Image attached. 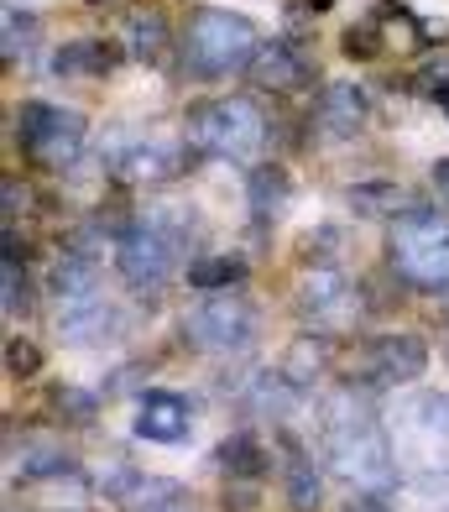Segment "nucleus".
<instances>
[{
    "instance_id": "nucleus-4",
    "label": "nucleus",
    "mask_w": 449,
    "mask_h": 512,
    "mask_svg": "<svg viewBox=\"0 0 449 512\" xmlns=\"http://www.w3.org/2000/svg\"><path fill=\"white\" fill-rule=\"evenodd\" d=\"M183 136L209 157H251L267 136V121L251 100L230 95V100H204V105L188 110Z\"/></svg>"
},
{
    "instance_id": "nucleus-29",
    "label": "nucleus",
    "mask_w": 449,
    "mask_h": 512,
    "mask_svg": "<svg viewBox=\"0 0 449 512\" xmlns=\"http://www.w3.org/2000/svg\"><path fill=\"white\" fill-rule=\"evenodd\" d=\"M37 366H42V351H37V345H32V340H21V335H11V340H6V371H11V377H16V382H27Z\"/></svg>"
},
{
    "instance_id": "nucleus-11",
    "label": "nucleus",
    "mask_w": 449,
    "mask_h": 512,
    "mask_svg": "<svg viewBox=\"0 0 449 512\" xmlns=\"http://www.w3.org/2000/svg\"><path fill=\"white\" fill-rule=\"evenodd\" d=\"M136 434L152 445H178V439H188V403L178 392H147L136 408Z\"/></svg>"
},
{
    "instance_id": "nucleus-28",
    "label": "nucleus",
    "mask_w": 449,
    "mask_h": 512,
    "mask_svg": "<svg viewBox=\"0 0 449 512\" xmlns=\"http://www.w3.org/2000/svg\"><path fill=\"white\" fill-rule=\"evenodd\" d=\"M382 48H387V32H382V21H376V16H366L361 27L345 32V53L350 58H376Z\"/></svg>"
},
{
    "instance_id": "nucleus-24",
    "label": "nucleus",
    "mask_w": 449,
    "mask_h": 512,
    "mask_svg": "<svg viewBox=\"0 0 449 512\" xmlns=\"http://www.w3.org/2000/svg\"><path fill=\"white\" fill-rule=\"evenodd\" d=\"M162 48H168V27H162V16H131V58L157 63Z\"/></svg>"
},
{
    "instance_id": "nucleus-2",
    "label": "nucleus",
    "mask_w": 449,
    "mask_h": 512,
    "mask_svg": "<svg viewBox=\"0 0 449 512\" xmlns=\"http://www.w3.org/2000/svg\"><path fill=\"white\" fill-rule=\"evenodd\" d=\"M256 48H262V42H256V27L246 16L204 6V11H194V21H188L183 63H188V74H199V79H225V74H235V68H251Z\"/></svg>"
},
{
    "instance_id": "nucleus-3",
    "label": "nucleus",
    "mask_w": 449,
    "mask_h": 512,
    "mask_svg": "<svg viewBox=\"0 0 449 512\" xmlns=\"http://www.w3.org/2000/svg\"><path fill=\"white\" fill-rule=\"evenodd\" d=\"M173 215H178V209H147V215H141L121 236V246H115L121 277H126L131 288H141V293L162 288L173 277V267H178V251H183L188 225L173 220Z\"/></svg>"
},
{
    "instance_id": "nucleus-22",
    "label": "nucleus",
    "mask_w": 449,
    "mask_h": 512,
    "mask_svg": "<svg viewBox=\"0 0 449 512\" xmlns=\"http://www.w3.org/2000/svg\"><path fill=\"white\" fill-rule=\"evenodd\" d=\"M53 293H58V304L94 293V262H89V256H79V251H74V256H63L58 272H53Z\"/></svg>"
},
{
    "instance_id": "nucleus-25",
    "label": "nucleus",
    "mask_w": 449,
    "mask_h": 512,
    "mask_svg": "<svg viewBox=\"0 0 449 512\" xmlns=\"http://www.w3.org/2000/svg\"><path fill=\"white\" fill-rule=\"evenodd\" d=\"M350 204H356V215H397L403 189L397 183H361V189H350Z\"/></svg>"
},
{
    "instance_id": "nucleus-9",
    "label": "nucleus",
    "mask_w": 449,
    "mask_h": 512,
    "mask_svg": "<svg viewBox=\"0 0 449 512\" xmlns=\"http://www.w3.org/2000/svg\"><path fill=\"white\" fill-rule=\"evenodd\" d=\"M423 366H429V345L418 335H382V340H371V351H366V371H371L376 387L418 382Z\"/></svg>"
},
{
    "instance_id": "nucleus-14",
    "label": "nucleus",
    "mask_w": 449,
    "mask_h": 512,
    "mask_svg": "<svg viewBox=\"0 0 449 512\" xmlns=\"http://www.w3.org/2000/svg\"><path fill=\"white\" fill-rule=\"evenodd\" d=\"M366 121V95L356 84H329L319 95V126L329 136H356Z\"/></svg>"
},
{
    "instance_id": "nucleus-15",
    "label": "nucleus",
    "mask_w": 449,
    "mask_h": 512,
    "mask_svg": "<svg viewBox=\"0 0 449 512\" xmlns=\"http://www.w3.org/2000/svg\"><path fill=\"white\" fill-rule=\"evenodd\" d=\"M267 465H272V455L262 450V439L246 434V429L230 434L225 445H220V471H225L230 481H262Z\"/></svg>"
},
{
    "instance_id": "nucleus-10",
    "label": "nucleus",
    "mask_w": 449,
    "mask_h": 512,
    "mask_svg": "<svg viewBox=\"0 0 449 512\" xmlns=\"http://www.w3.org/2000/svg\"><path fill=\"white\" fill-rule=\"evenodd\" d=\"M251 84L256 89H272V95H293V89H303L314 79V63L303 58L298 48H288V42H267V48H256L251 58Z\"/></svg>"
},
{
    "instance_id": "nucleus-18",
    "label": "nucleus",
    "mask_w": 449,
    "mask_h": 512,
    "mask_svg": "<svg viewBox=\"0 0 449 512\" xmlns=\"http://www.w3.org/2000/svg\"><path fill=\"white\" fill-rule=\"evenodd\" d=\"M32 512H89V486H84V476H79V471L53 476V481L42 486V497H37Z\"/></svg>"
},
{
    "instance_id": "nucleus-21",
    "label": "nucleus",
    "mask_w": 449,
    "mask_h": 512,
    "mask_svg": "<svg viewBox=\"0 0 449 512\" xmlns=\"http://www.w3.org/2000/svg\"><path fill=\"white\" fill-rule=\"evenodd\" d=\"M178 168H183V157H178V152H168V147H141V152H131V157L121 162V173H126V178H136V183L173 178Z\"/></svg>"
},
{
    "instance_id": "nucleus-5",
    "label": "nucleus",
    "mask_w": 449,
    "mask_h": 512,
    "mask_svg": "<svg viewBox=\"0 0 449 512\" xmlns=\"http://www.w3.org/2000/svg\"><path fill=\"white\" fill-rule=\"evenodd\" d=\"M392 267L418 288H444L449 283V220L434 209H413L392 230Z\"/></svg>"
},
{
    "instance_id": "nucleus-1",
    "label": "nucleus",
    "mask_w": 449,
    "mask_h": 512,
    "mask_svg": "<svg viewBox=\"0 0 449 512\" xmlns=\"http://www.w3.org/2000/svg\"><path fill=\"white\" fill-rule=\"evenodd\" d=\"M324 455L329 465L366 486V492H382L392 481V450H387V434H382V418H376L371 398L356 387H340L324 398Z\"/></svg>"
},
{
    "instance_id": "nucleus-34",
    "label": "nucleus",
    "mask_w": 449,
    "mask_h": 512,
    "mask_svg": "<svg viewBox=\"0 0 449 512\" xmlns=\"http://www.w3.org/2000/svg\"><path fill=\"white\" fill-rule=\"evenodd\" d=\"M434 183L449 194V157H439V162H434Z\"/></svg>"
},
{
    "instance_id": "nucleus-12",
    "label": "nucleus",
    "mask_w": 449,
    "mask_h": 512,
    "mask_svg": "<svg viewBox=\"0 0 449 512\" xmlns=\"http://www.w3.org/2000/svg\"><path fill=\"white\" fill-rule=\"evenodd\" d=\"M58 330H63L68 345H100L115 330V309L105 304L100 293L68 298V304H58Z\"/></svg>"
},
{
    "instance_id": "nucleus-35",
    "label": "nucleus",
    "mask_w": 449,
    "mask_h": 512,
    "mask_svg": "<svg viewBox=\"0 0 449 512\" xmlns=\"http://www.w3.org/2000/svg\"><path fill=\"white\" fill-rule=\"evenodd\" d=\"M345 512H387V507H382V502H376V497H361V502H350Z\"/></svg>"
},
{
    "instance_id": "nucleus-13",
    "label": "nucleus",
    "mask_w": 449,
    "mask_h": 512,
    "mask_svg": "<svg viewBox=\"0 0 449 512\" xmlns=\"http://www.w3.org/2000/svg\"><path fill=\"white\" fill-rule=\"evenodd\" d=\"M403 439H413V445L423 450H449V398L444 392H423V398H413L403 408Z\"/></svg>"
},
{
    "instance_id": "nucleus-27",
    "label": "nucleus",
    "mask_w": 449,
    "mask_h": 512,
    "mask_svg": "<svg viewBox=\"0 0 449 512\" xmlns=\"http://www.w3.org/2000/svg\"><path fill=\"white\" fill-rule=\"evenodd\" d=\"M0 283H6V319H27L32 314V293H27V277H21V256H6Z\"/></svg>"
},
{
    "instance_id": "nucleus-20",
    "label": "nucleus",
    "mask_w": 449,
    "mask_h": 512,
    "mask_svg": "<svg viewBox=\"0 0 449 512\" xmlns=\"http://www.w3.org/2000/svg\"><path fill=\"white\" fill-rule=\"evenodd\" d=\"M110 63H115V53L105 42H68L53 58V74H110Z\"/></svg>"
},
{
    "instance_id": "nucleus-6",
    "label": "nucleus",
    "mask_w": 449,
    "mask_h": 512,
    "mask_svg": "<svg viewBox=\"0 0 449 512\" xmlns=\"http://www.w3.org/2000/svg\"><path fill=\"white\" fill-rule=\"evenodd\" d=\"M16 142L37 168L47 173H63L68 162L84 152V115L79 110H63V105H21L16 110Z\"/></svg>"
},
{
    "instance_id": "nucleus-26",
    "label": "nucleus",
    "mask_w": 449,
    "mask_h": 512,
    "mask_svg": "<svg viewBox=\"0 0 449 512\" xmlns=\"http://www.w3.org/2000/svg\"><path fill=\"white\" fill-rule=\"evenodd\" d=\"M282 199H288V173L282 168H256L251 173V204L267 215V209H282Z\"/></svg>"
},
{
    "instance_id": "nucleus-32",
    "label": "nucleus",
    "mask_w": 449,
    "mask_h": 512,
    "mask_svg": "<svg viewBox=\"0 0 449 512\" xmlns=\"http://www.w3.org/2000/svg\"><path fill=\"white\" fill-rule=\"evenodd\" d=\"M324 11H329V0H293L288 21H309V16H324Z\"/></svg>"
},
{
    "instance_id": "nucleus-30",
    "label": "nucleus",
    "mask_w": 449,
    "mask_h": 512,
    "mask_svg": "<svg viewBox=\"0 0 449 512\" xmlns=\"http://www.w3.org/2000/svg\"><path fill=\"white\" fill-rule=\"evenodd\" d=\"M27 42H32V21L6 11V63H16V53H27Z\"/></svg>"
},
{
    "instance_id": "nucleus-17",
    "label": "nucleus",
    "mask_w": 449,
    "mask_h": 512,
    "mask_svg": "<svg viewBox=\"0 0 449 512\" xmlns=\"http://www.w3.org/2000/svg\"><path fill=\"white\" fill-rule=\"evenodd\" d=\"M121 507H131V512H178L183 507V486L162 481V476H141L131 492L121 497Z\"/></svg>"
},
{
    "instance_id": "nucleus-7",
    "label": "nucleus",
    "mask_w": 449,
    "mask_h": 512,
    "mask_svg": "<svg viewBox=\"0 0 449 512\" xmlns=\"http://www.w3.org/2000/svg\"><path fill=\"white\" fill-rule=\"evenodd\" d=\"M183 330L209 356H241L256 340V314H251L246 298H230V288H220L215 298H204V304L188 314Z\"/></svg>"
},
{
    "instance_id": "nucleus-37",
    "label": "nucleus",
    "mask_w": 449,
    "mask_h": 512,
    "mask_svg": "<svg viewBox=\"0 0 449 512\" xmlns=\"http://www.w3.org/2000/svg\"><path fill=\"white\" fill-rule=\"evenodd\" d=\"M11 512H16V507H11ZM27 512H32V507H27Z\"/></svg>"
},
{
    "instance_id": "nucleus-31",
    "label": "nucleus",
    "mask_w": 449,
    "mask_h": 512,
    "mask_svg": "<svg viewBox=\"0 0 449 512\" xmlns=\"http://www.w3.org/2000/svg\"><path fill=\"white\" fill-rule=\"evenodd\" d=\"M251 507H256V486L230 481V486H225V512H251Z\"/></svg>"
},
{
    "instance_id": "nucleus-8",
    "label": "nucleus",
    "mask_w": 449,
    "mask_h": 512,
    "mask_svg": "<svg viewBox=\"0 0 449 512\" xmlns=\"http://www.w3.org/2000/svg\"><path fill=\"white\" fill-rule=\"evenodd\" d=\"M298 314L314 324V330H345L350 314H356V293L340 272L319 267L314 277H303L298 283Z\"/></svg>"
},
{
    "instance_id": "nucleus-16",
    "label": "nucleus",
    "mask_w": 449,
    "mask_h": 512,
    "mask_svg": "<svg viewBox=\"0 0 449 512\" xmlns=\"http://www.w3.org/2000/svg\"><path fill=\"white\" fill-rule=\"evenodd\" d=\"M282 481H288V507L293 512H319V497H324V486H319V471H314V460L309 455H288V465H282Z\"/></svg>"
},
{
    "instance_id": "nucleus-36",
    "label": "nucleus",
    "mask_w": 449,
    "mask_h": 512,
    "mask_svg": "<svg viewBox=\"0 0 449 512\" xmlns=\"http://www.w3.org/2000/svg\"><path fill=\"white\" fill-rule=\"evenodd\" d=\"M434 100H439V105H444V115H449V79H439V84H434Z\"/></svg>"
},
{
    "instance_id": "nucleus-19",
    "label": "nucleus",
    "mask_w": 449,
    "mask_h": 512,
    "mask_svg": "<svg viewBox=\"0 0 449 512\" xmlns=\"http://www.w3.org/2000/svg\"><path fill=\"white\" fill-rule=\"evenodd\" d=\"M241 277H246L241 256H199V262H188V283L199 293H220L230 283H241Z\"/></svg>"
},
{
    "instance_id": "nucleus-33",
    "label": "nucleus",
    "mask_w": 449,
    "mask_h": 512,
    "mask_svg": "<svg viewBox=\"0 0 449 512\" xmlns=\"http://www.w3.org/2000/svg\"><path fill=\"white\" fill-rule=\"evenodd\" d=\"M16 204H27V194L16 189V178H6V220H16Z\"/></svg>"
},
{
    "instance_id": "nucleus-23",
    "label": "nucleus",
    "mask_w": 449,
    "mask_h": 512,
    "mask_svg": "<svg viewBox=\"0 0 449 512\" xmlns=\"http://www.w3.org/2000/svg\"><path fill=\"white\" fill-rule=\"evenodd\" d=\"M53 413L63 418V424H94V418H100V398H94V392H84V387H53Z\"/></svg>"
}]
</instances>
